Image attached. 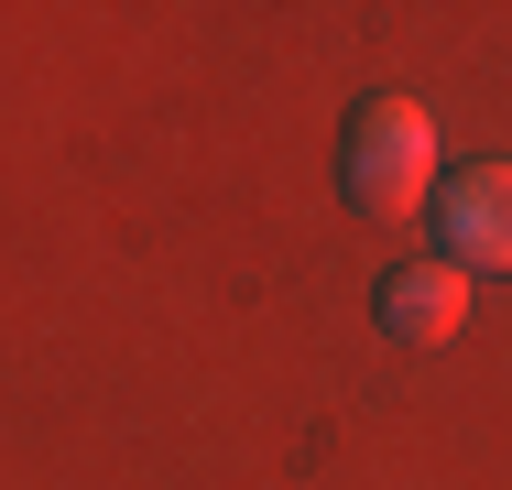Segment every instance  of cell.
<instances>
[{"instance_id": "cell-1", "label": "cell", "mask_w": 512, "mask_h": 490, "mask_svg": "<svg viewBox=\"0 0 512 490\" xmlns=\"http://www.w3.org/2000/svg\"><path fill=\"white\" fill-rule=\"evenodd\" d=\"M338 164H349L360 218H425V207H436V109H425V98H371V109L349 120Z\"/></svg>"}, {"instance_id": "cell-2", "label": "cell", "mask_w": 512, "mask_h": 490, "mask_svg": "<svg viewBox=\"0 0 512 490\" xmlns=\"http://www.w3.org/2000/svg\"><path fill=\"white\" fill-rule=\"evenodd\" d=\"M436 262L458 273H512V164H469L436 186Z\"/></svg>"}, {"instance_id": "cell-3", "label": "cell", "mask_w": 512, "mask_h": 490, "mask_svg": "<svg viewBox=\"0 0 512 490\" xmlns=\"http://www.w3.org/2000/svg\"><path fill=\"white\" fill-rule=\"evenodd\" d=\"M382 327H393L404 349H447V338L469 327V273H458V262H404V273L382 284Z\"/></svg>"}]
</instances>
